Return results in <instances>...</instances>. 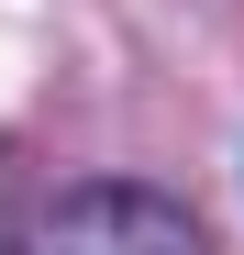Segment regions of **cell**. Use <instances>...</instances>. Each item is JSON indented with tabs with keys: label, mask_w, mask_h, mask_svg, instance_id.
Listing matches in <instances>:
<instances>
[{
	"label": "cell",
	"mask_w": 244,
	"mask_h": 255,
	"mask_svg": "<svg viewBox=\"0 0 244 255\" xmlns=\"http://www.w3.org/2000/svg\"><path fill=\"white\" fill-rule=\"evenodd\" d=\"M11 255H211V233H200L167 189L89 178V189L33 200L22 222H11Z\"/></svg>",
	"instance_id": "1"
}]
</instances>
